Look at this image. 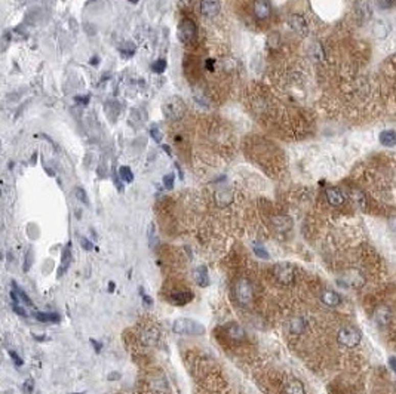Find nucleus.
<instances>
[{"mask_svg":"<svg viewBox=\"0 0 396 394\" xmlns=\"http://www.w3.org/2000/svg\"><path fill=\"white\" fill-rule=\"evenodd\" d=\"M174 334L178 335H202L205 334V328L192 318H177L172 325Z\"/></svg>","mask_w":396,"mask_h":394,"instance_id":"1","label":"nucleus"},{"mask_svg":"<svg viewBox=\"0 0 396 394\" xmlns=\"http://www.w3.org/2000/svg\"><path fill=\"white\" fill-rule=\"evenodd\" d=\"M361 339H362V334L355 326H344L337 334V342L343 347H347V349L356 347L361 342Z\"/></svg>","mask_w":396,"mask_h":394,"instance_id":"2","label":"nucleus"},{"mask_svg":"<svg viewBox=\"0 0 396 394\" xmlns=\"http://www.w3.org/2000/svg\"><path fill=\"white\" fill-rule=\"evenodd\" d=\"M274 277L279 283L282 285H291L294 283V279H295V270L294 267L288 264V262H279L276 264L273 268Z\"/></svg>","mask_w":396,"mask_h":394,"instance_id":"3","label":"nucleus"},{"mask_svg":"<svg viewBox=\"0 0 396 394\" xmlns=\"http://www.w3.org/2000/svg\"><path fill=\"white\" fill-rule=\"evenodd\" d=\"M196 37H198L196 24L192 19H183L178 26V39L183 43L189 45V43H193Z\"/></svg>","mask_w":396,"mask_h":394,"instance_id":"4","label":"nucleus"},{"mask_svg":"<svg viewBox=\"0 0 396 394\" xmlns=\"http://www.w3.org/2000/svg\"><path fill=\"white\" fill-rule=\"evenodd\" d=\"M235 293H236V300L241 304H249L252 300V285L249 283V280L246 279H239L236 282L235 286Z\"/></svg>","mask_w":396,"mask_h":394,"instance_id":"5","label":"nucleus"},{"mask_svg":"<svg viewBox=\"0 0 396 394\" xmlns=\"http://www.w3.org/2000/svg\"><path fill=\"white\" fill-rule=\"evenodd\" d=\"M184 111H185V107L180 98H172L164 106V113L169 119H180L184 114Z\"/></svg>","mask_w":396,"mask_h":394,"instance_id":"6","label":"nucleus"},{"mask_svg":"<svg viewBox=\"0 0 396 394\" xmlns=\"http://www.w3.org/2000/svg\"><path fill=\"white\" fill-rule=\"evenodd\" d=\"M343 279H344V280H340V283L347 285V286H351V288H355V289L364 286V283H365L364 276L359 273V272H356V270H351V272H347L346 276H343Z\"/></svg>","mask_w":396,"mask_h":394,"instance_id":"7","label":"nucleus"},{"mask_svg":"<svg viewBox=\"0 0 396 394\" xmlns=\"http://www.w3.org/2000/svg\"><path fill=\"white\" fill-rule=\"evenodd\" d=\"M220 0H202L200 2V14L206 18H214L220 12Z\"/></svg>","mask_w":396,"mask_h":394,"instance_id":"8","label":"nucleus"},{"mask_svg":"<svg viewBox=\"0 0 396 394\" xmlns=\"http://www.w3.org/2000/svg\"><path fill=\"white\" fill-rule=\"evenodd\" d=\"M288 24H290V27L292 30L295 31V33H298V34H307V31H309V26H307V22H306V19L301 15H298V14H294V15H290L288 18Z\"/></svg>","mask_w":396,"mask_h":394,"instance_id":"9","label":"nucleus"},{"mask_svg":"<svg viewBox=\"0 0 396 394\" xmlns=\"http://www.w3.org/2000/svg\"><path fill=\"white\" fill-rule=\"evenodd\" d=\"M254 14L257 19H267L272 14V6L267 0H255L254 2Z\"/></svg>","mask_w":396,"mask_h":394,"instance_id":"10","label":"nucleus"},{"mask_svg":"<svg viewBox=\"0 0 396 394\" xmlns=\"http://www.w3.org/2000/svg\"><path fill=\"white\" fill-rule=\"evenodd\" d=\"M325 194H327L328 203L333 205V206H341V205L344 203V196L341 194V191H340L338 188H333V187H331V188H327Z\"/></svg>","mask_w":396,"mask_h":394,"instance_id":"11","label":"nucleus"},{"mask_svg":"<svg viewBox=\"0 0 396 394\" xmlns=\"http://www.w3.org/2000/svg\"><path fill=\"white\" fill-rule=\"evenodd\" d=\"M320 301L328 307H337L341 303V297L334 290H323L320 295Z\"/></svg>","mask_w":396,"mask_h":394,"instance_id":"12","label":"nucleus"},{"mask_svg":"<svg viewBox=\"0 0 396 394\" xmlns=\"http://www.w3.org/2000/svg\"><path fill=\"white\" fill-rule=\"evenodd\" d=\"M195 280H196V283H198L200 288H206V286H209V276H208V268L205 267V265H200L198 267L196 270H195Z\"/></svg>","mask_w":396,"mask_h":394,"instance_id":"13","label":"nucleus"},{"mask_svg":"<svg viewBox=\"0 0 396 394\" xmlns=\"http://www.w3.org/2000/svg\"><path fill=\"white\" fill-rule=\"evenodd\" d=\"M70 264H72V243H68V244L62 249L61 267H60V270H58V276H60V277L67 272V268H68Z\"/></svg>","mask_w":396,"mask_h":394,"instance_id":"14","label":"nucleus"},{"mask_svg":"<svg viewBox=\"0 0 396 394\" xmlns=\"http://www.w3.org/2000/svg\"><path fill=\"white\" fill-rule=\"evenodd\" d=\"M141 339H143V342H144L147 347H153V346H156L157 341H159V331H157L156 328L146 329V331L143 332V335H141Z\"/></svg>","mask_w":396,"mask_h":394,"instance_id":"15","label":"nucleus"},{"mask_svg":"<svg viewBox=\"0 0 396 394\" xmlns=\"http://www.w3.org/2000/svg\"><path fill=\"white\" fill-rule=\"evenodd\" d=\"M215 200L218 206H227L233 200V193L230 190H218L215 193Z\"/></svg>","mask_w":396,"mask_h":394,"instance_id":"16","label":"nucleus"},{"mask_svg":"<svg viewBox=\"0 0 396 394\" xmlns=\"http://www.w3.org/2000/svg\"><path fill=\"white\" fill-rule=\"evenodd\" d=\"M285 394H306L305 385L298 379H292L285 385Z\"/></svg>","mask_w":396,"mask_h":394,"instance_id":"17","label":"nucleus"},{"mask_svg":"<svg viewBox=\"0 0 396 394\" xmlns=\"http://www.w3.org/2000/svg\"><path fill=\"white\" fill-rule=\"evenodd\" d=\"M227 334H229L230 338H233L236 341L245 339V331L242 329V326H239L238 323H231L227 326Z\"/></svg>","mask_w":396,"mask_h":394,"instance_id":"18","label":"nucleus"},{"mask_svg":"<svg viewBox=\"0 0 396 394\" xmlns=\"http://www.w3.org/2000/svg\"><path fill=\"white\" fill-rule=\"evenodd\" d=\"M380 142L386 147H393L396 145V132L395 131H383L380 134Z\"/></svg>","mask_w":396,"mask_h":394,"instance_id":"19","label":"nucleus"},{"mask_svg":"<svg viewBox=\"0 0 396 394\" xmlns=\"http://www.w3.org/2000/svg\"><path fill=\"white\" fill-rule=\"evenodd\" d=\"M192 298H193L192 292H174V293H171V300H172V303L175 304L189 303V301H192Z\"/></svg>","mask_w":396,"mask_h":394,"instance_id":"20","label":"nucleus"},{"mask_svg":"<svg viewBox=\"0 0 396 394\" xmlns=\"http://www.w3.org/2000/svg\"><path fill=\"white\" fill-rule=\"evenodd\" d=\"M389 31H390L389 26L386 22H383V21H376L374 26H372V33L377 37H384L386 34H389Z\"/></svg>","mask_w":396,"mask_h":394,"instance_id":"21","label":"nucleus"},{"mask_svg":"<svg viewBox=\"0 0 396 394\" xmlns=\"http://www.w3.org/2000/svg\"><path fill=\"white\" fill-rule=\"evenodd\" d=\"M36 318L39 322H49V323H58L60 314L57 313H36Z\"/></svg>","mask_w":396,"mask_h":394,"instance_id":"22","label":"nucleus"},{"mask_svg":"<svg viewBox=\"0 0 396 394\" xmlns=\"http://www.w3.org/2000/svg\"><path fill=\"white\" fill-rule=\"evenodd\" d=\"M291 326V332H294V334H300V332H303V329H305L306 323L303 318L297 317V318H292L290 323Z\"/></svg>","mask_w":396,"mask_h":394,"instance_id":"23","label":"nucleus"},{"mask_svg":"<svg viewBox=\"0 0 396 394\" xmlns=\"http://www.w3.org/2000/svg\"><path fill=\"white\" fill-rule=\"evenodd\" d=\"M119 174H121V177H122V180L125 182H132V180H134V174H132L131 167L121 166V169H119Z\"/></svg>","mask_w":396,"mask_h":394,"instance_id":"24","label":"nucleus"},{"mask_svg":"<svg viewBox=\"0 0 396 394\" xmlns=\"http://www.w3.org/2000/svg\"><path fill=\"white\" fill-rule=\"evenodd\" d=\"M12 286H14V290H15L16 293H18V295L21 297L22 303H26V304H27V305H30V307H33V303H31V300H30V298H29V295H27V293H26V292H24L22 289L19 288V286L16 285L15 282H12Z\"/></svg>","mask_w":396,"mask_h":394,"instance_id":"25","label":"nucleus"},{"mask_svg":"<svg viewBox=\"0 0 396 394\" xmlns=\"http://www.w3.org/2000/svg\"><path fill=\"white\" fill-rule=\"evenodd\" d=\"M152 70L154 73H164L167 70V61L165 60H159L156 61L152 65Z\"/></svg>","mask_w":396,"mask_h":394,"instance_id":"26","label":"nucleus"},{"mask_svg":"<svg viewBox=\"0 0 396 394\" xmlns=\"http://www.w3.org/2000/svg\"><path fill=\"white\" fill-rule=\"evenodd\" d=\"M75 196H76L80 202H83L85 205H89V200H88V196H86V193H85L83 188L76 187V188H75Z\"/></svg>","mask_w":396,"mask_h":394,"instance_id":"27","label":"nucleus"},{"mask_svg":"<svg viewBox=\"0 0 396 394\" xmlns=\"http://www.w3.org/2000/svg\"><path fill=\"white\" fill-rule=\"evenodd\" d=\"M31 264H33V249H29L27 251V254H26V258H24V272H29L31 267Z\"/></svg>","mask_w":396,"mask_h":394,"instance_id":"28","label":"nucleus"},{"mask_svg":"<svg viewBox=\"0 0 396 394\" xmlns=\"http://www.w3.org/2000/svg\"><path fill=\"white\" fill-rule=\"evenodd\" d=\"M174 180H175L174 174H168V175L164 177V185L167 187L168 190H171L174 187Z\"/></svg>","mask_w":396,"mask_h":394,"instance_id":"29","label":"nucleus"},{"mask_svg":"<svg viewBox=\"0 0 396 394\" xmlns=\"http://www.w3.org/2000/svg\"><path fill=\"white\" fill-rule=\"evenodd\" d=\"M254 252H255L257 257L263 258V259H269V254L266 252V249H264L263 246H259V244H257V246L254 248Z\"/></svg>","mask_w":396,"mask_h":394,"instance_id":"30","label":"nucleus"},{"mask_svg":"<svg viewBox=\"0 0 396 394\" xmlns=\"http://www.w3.org/2000/svg\"><path fill=\"white\" fill-rule=\"evenodd\" d=\"M80 244H82V248H83L85 251H92V249H94V244H92L88 239H85V237L80 239Z\"/></svg>","mask_w":396,"mask_h":394,"instance_id":"31","label":"nucleus"},{"mask_svg":"<svg viewBox=\"0 0 396 394\" xmlns=\"http://www.w3.org/2000/svg\"><path fill=\"white\" fill-rule=\"evenodd\" d=\"M24 391L27 394H31V391H33V379L31 378H29L24 382Z\"/></svg>","mask_w":396,"mask_h":394,"instance_id":"32","label":"nucleus"},{"mask_svg":"<svg viewBox=\"0 0 396 394\" xmlns=\"http://www.w3.org/2000/svg\"><path fill=\"white\" fill-rule=\"evenodd\" d=\"M152 137L157 141V142H160V139H162V134H160V131L157 129V128H152Z\"/></svg>","mask_w":396,"mask_h":394,"instance_id":"33","label":"nucleus"},{"mask_svg":"<svg viewBox=\"0 0 396 394\" xmlns=\"http://www.w3.org/2000/svg\"><path fill=\"white\" fill-rule=\"evenodd\" d=\"M11 357L14 359V362H15L16 366H21V364H22V360H21V357H19V356L16 354L15 351H11Z\"/></svg>","mask_w":396,"mask_h":394,"instance_id":"34","label":"nucleus"},{"mask_svg":"<svg viewBox=\"0 0 396 394\" xmlns=\"http://www.w3.org/2000/svg\"><path fill=\"white\" fill-rule=\"evenodd\" d=\"M389 366L393 369V372H396V359L395 357H390V359H389Z\"/></svg>","mask_w":396,"mask_h":394,"instance_id":"35","label":"nucleus"},{"mask_svg":"<svg viewBox=\"0 0 396 394\" xmlns=\"http://www.w3.org/2000/svg\"><path fill=\"white\" fill-rule=\"evenodd\" d=\"M91 342L95 346L97 351H100V350H101V344H100V342H97V341H94V339H91Z\"/></svg>","mask_w":396,"mask_h":394,"instance_id":"36","label":"nucleus"},{"mask_svg":"<svg viewBox=\"0 0 396 394\" xmlns=\"http://www.w3.org/2000/svg\"><path fill=\"white\" fill-rule=\"evenodd\" d=\"M129 2H132V3H137L138 0H129Z\"/></svg>","mask_w":396,"mask_h":394,"instance_id":"37","label":"nucleus"},{"mask_svg":"<svg viewBox=\"0 0 396 394\" xmlns=\"http://www.w3.org/2000/svg\"><path fill=\"white\" fill-rule=\"evenodd\" d=\"M73 394H83V393H73Z\"/></svg>","mask_w":396,"mask_h":394,"instance_id":"38","label":"nucleus"}]
</instances>
